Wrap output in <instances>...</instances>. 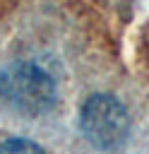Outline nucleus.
<instances>
[{"instance_id": "f257e3e1", "label": "nucleus", "mask_w": 149, "mask_h": 154, "mask_svg": "<svg viewBox=\"0 0 149 154\" xmlns=\"http://www.w3.org/2000/svg\"><path fill=\"white\" fill-rule=\"evenodd\" d=\"M0 96L26 116L46 113L55 101L53 79L34 63H14L0 72Z\"/></svg>"}, {"instance_id": "f03ea898", "label": "nucleus", "mask_w": 149, "mask_h": 154, "mask_svg": "<svg viewBox=\"0 0 149 154\" xmlns=\"http://www.w3.org/2000/svg\"><path fill=\"white\" fill-rule=\"evenodd\" d=\"M79 128L84 137L99 149H118L130 130V118L125 106L108 94H94L79 116Z\"/></svg>"}, {"instance_id": "7ed1b4c3", "label": "nucleus", "mask_w": 149, "mask_h": 154, "mask_svg": "<svg viewBox=\"0 0 149 154\" xmlns=\"http://www.w3.org/2000/svg\"><path fill=\"white\" fill-rule=\"evenodd\" d=\"M0 154H46V152L36 142H31V140L12 137V140H5L0 144Z\"/></svg>"}]
</instances>
